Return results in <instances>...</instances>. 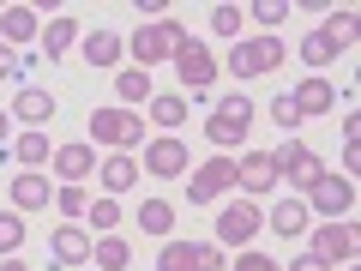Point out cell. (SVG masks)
<instances>
[{
    "label": "cell",
    "mask_w": 361,
    "mask_h": 271,
    "mask_svg": "<svg viewBox=\"0 0 361 271\" xmlns=\"http://www.w3.org/2000/svg\"><path fill=\"white\" fill-rule=\"evenodd\" d=\"M187 42H193V37H187V30L175 25V18H157V25H139V30H133V37H127V49H133V61H139L145 73H151L157 61H175V54L187 49Z\"/></svg>",
    "instance_id": "1"
},
{
    "label": "cell",
    "mask_w": 361,
    "mask_h": 271,
    "mask_svg": "<svg viewBox=\"0 0 361 271\" xmlns=\"http://www.w3.org/2000/svg\"><path fill=\"white\" fill-rule=\"evenodd\" d=\"M283 37H271V30H265V37H247V42H235V49H229V73L235 78H265V73H277V66H283Z\"/></svg>",
    "instance_id": "2"
},
{
    "label": "cell",
    "mask_w": 361,
    "mask_h": 271,
    "mask_svg": "<svg viewBox=\"0 0 361 271\" xmlns=\"http://www.w3.org/2000/svg\"><path fill=\"white\" fill-rule=\"evenodd\" d=\"M90 139L109 145V151H133L145 139V121L133 109H90Z\"/></svg>",
    "instance_id": "3"
},
{
    "label": "cell",
    "mask_w": 361,
    "mask_h": 271,
    "mask_svg": "<svg viewBox=\"0 0 361 271\" xmlns=\"http://www.w3.org/2000/svg\"><path fill=\"white\" fill-rule=\"evenodd\" d=\"M247 127H253V103H247V97H223V103L211 109V121H205V133H211L217 151H235V145L247 139Z\"/></svg>",
    "instance_id": "4"
},
{
    "label": "cell",
    "mask_w": 361,
    "mask_h": 271,
    "mask_svg": "<svg viewBox=\"0 0 361 271\" xmlns=\"http://www.w3.org/2000/svg\"><path fill=\"white\" fill-rule=\"evenodd\" d=\"M349 205H355V181H349V175H319L307 187V211H319L325 223L349 217Z\"/></svg>",
    "instance_id": "5"
},
{
    "label": "cell",
    "mask_w": 361,
    "mask_h": 271,
    "mask_svg": "<svg viewBox=\"0 0 361 271\" xmlns=\"http://www.w3.org/2000/svg\"><path fill=\"white\" fill-rule=\"evenodd\" d=\"M229 187H235V163H229L223 151L211 157V163H199L193 175H187V199H193V205H211V199H223Z\"/></svg>",
    "instance_id": "6"
},
{
    "label": "cell",
    "mask_w": 361,
    "mask_h": 271,
    "mask_svg": "<svg viewBox=\"0 0 361 271\" xmlns=\"http://www.w3.org/2000/svg\"><path fill=\"white\" fill-rule=\"evenodd\" d=\"M271 169H277V175H289V181H295V187H313V181L325 175L319 151H307V145H301V139L277 145V151H271Z\"/></svg>",
    "instance_id": "7"
},
{
    "label": "cell",
    "mask_w": 361,
    "mask_h": 271,
    "mask_svg": "<svg viewBox=\"0 0 361 271\" xmlns=\"http://www.w3.org/2000/svg\"><path fill=\"white\" fill-rule=\"evenodd\" d=\"M259 229H265V217H259L247 199H235V205H223V217H217V247H247Z\"/></svg>",
    "instance_id": "8"
},
{
    "label": "cell",
    "mask_w": 361,
    "mask_h": 271,
    "mask_svg": "<svg viewBox=\"0 0 361 271\" xmlns=\"http://www.w3.org/2000/svg\"><path fill=\"white\" fill-rule=\"evenodd\" d=\"M175 73H180V85H187V90L199 97V90H205L211 78H217V54H211L205 42H187V49L175 54Z\"/></svg>",
    "instance_id": "9"
},
{
    "label": "cell",
    "mask_w": 361,
    "mask_h": 271,
    "mask_svg": "<svg viewBox=\"0 0 361 271\" xmlns=\"http://www.w3.org/2000/svg\"><path fill=\"white\" fill-rule=\"evenodd\" d=\"M313 253H319L325 265H349V259H355V229H349L343 217H337V223H319V235H313Z\"/></svg>",
    "instance_id": "10"
},
{
    "label": "cell",
    "mask_w": 361,
    "mask_h": 271,
    "mask_svg": "<svg viewBox=\"0 0 361 271\" xmlns=\"http://www.w3.org/2000/svg\"><path fill=\"white\" fill-rule=\"evenodd\" d=\"M289 103H295L301 121H307V115H331V109H337V90H331V78H301V85L289 90Z\"/></svg>",
    "instance_id": "11"
},
{
    "label": "cell",
    "mask_w": 361,
    "mask_h": 271,
    "mask_svg": "<svg viewBox=\"0 0 361 271\" xmlns=\"http://www.w3.org/2000/svg\"><path fill=\"white\" fill-rule=\"evenodd\" d=\"M235 187H247V193H271V187H277V169H271V151H247L241 163H235Z\"/></svg>",
    "instance_id": "12"
},
{
    "label": "cell",
    "mask_w": 361,
    "mask_h": 271,
    "mask_svg": "<svg viewBox=\"0 0 361 271\" xmlns=\"http://www.w3.org/2000/svg\"><path fill=\"white\" fill-rule=\"evenodd\" d=\"M187 163H193V157H187L180 139H151L145 145V169H151V175H187Z\"/></svg>",
    "instance_id": "13"
},
{
    "label": "cell",
    "mask_w": 361,
    "mask_h": 271,
    "mask_svg": "<svg viewBox=\"0 0 361 271\" xmlns=\"http://www.w3.org/2000/svg\"><path fill=\"white\" fill-rule=\"evenodd\" d=\"M49 253L61 259V265H85V259H90V235L78 229V223H61L54 241H49Z\"/></svg>",
    "instance_id": "14"
},
{
    "label": "cell",
    "mask_w": 361,
    "mask_h": 271,
    "mask_svg": "<svg viewBox=\"0 0 361 271\" xmlns=\"http://www.w3.org/2000/svg\"><path fill=\"white\" fill-rule=\"evenodd\" d=\"M30 37H42L37 13H30V6H6V13H0V42L18 49V42H30Z\"/></svg>",
    "instance_id": "15"
},
{
    "label": "cell",
    "mask_w": 361,
    "mask_h": 271,
    "mask_svg": "<svg viewBox=\"0 0 361 271\" xmlns=\"http://www.w3.org/2000/svg\"><path fill=\"white\" fill-rule=\"evenodd\" d=\"M139 175H145V169L133 163L127 151H115V157H109L103 169H97V181H103V193H109V199H115V193H127V187H133V181H139Z\"/></svg>",
    "instance_id": "16"
},
{
    "label": "cell",
    "mask_w": 361,
    "mask_h": 271,
    "mask_svg": "<svg viewBox=\"0 0 361 271\" xmlns=\"http://www.w3.org/2000/svg\"><path fill=\"white\" fill-rule=\"evenodd\" d=\"M13 115L30 121V127H49V121H54V97L37 90V85H25V90H18V103H13Z\"/></svg>",
    "instance_id": "17"
},
{
    "label": "cell",
    "mask_w": 361,
    "mask_h": 271,
    "mask_svg": "<svg viewBox=\"0 0 361 271\" xmlns=\"http://www.w3.org/2000/svg\"><path fill=\"white\" fill-rule=\"evenodd\" d=\"M54 175H66V181L97 175V151H90V145H61V151H54Z\"/></svg>",
    "instance_id": "18"
},
{
    "label": "cell",
    "mask_w": 361,
    "mask_h": 271,
    "mask_svg": "<svg viewBox=\"0 0 361 271\" xmlns=\"http://www.w3.org/2000/svg\"><path fill=\"white\" fill-rule=\"evenodd\" d=\"M121 49H127V42H121L115 30H85V61L90 66H115Z\"/></svg>",
    "instance_id": "19"
},
{
    "label": "cell",
    "mask_w": 361,
    "mask_h": 271,
    "mask_svg": "<svg viewBox=\"0 0 361 271\" xmlns=\"http://www.w3.org/2000/svg\"><path fill=\"white\" fill-rule=\"evenodd\" d=\"M307 217H313V211H307V205H301V199H283V205L271 211V217H265V223H271V229H277V235H283V241H295V235H301V229H307Z\"/></svg>",
    "instance_id": "20"
},
{
    "label": "cell",
    "mask_w": 361,
    "mask_h": 271,
    "mask_svg": "<svg viewBox=\"0 0 361 271\" xmlns=\"http://www.w3.org/2000/svg\"><path fill=\"white\" fill-rule=\"evenodd\" d=\"M13 157H18V163H25V169H42V163H49V133H42V127H30V133H18V139H13Z\"/></svg>",
    "instance_id": "21"
},
{
    "label": "cell",
    "mask_w": 361,
    "mask_h": 271,
    "mask_svg": "<svg viewBox=\"0 0 361 271\" xmlns=\"http://www.w3.org/2000/svg\"><path fill=\"white\" fill-rule=\"evenodd\" d=\"M49 199H54V193H49V181H42V175H18V181H13V205H18V211H42Z\"/></svg>",
    "instance_id": "22"
},
{
    "label": "cell",
    "mask_w": 361,
    "mask_h": 271,
    "mask_svg": "<svg viewBox=\"0 0 361 271\" xmlns=\"http://www.w3.org/2000/svg\"><path fill=\"white\" fill-rule=\"evenodd\" d=\"M133 223H139L145 235H169V229H175V205H169V199H145Z\"/></svg>",
    "instance_id": "23"
},
{
    "label": "cell",
    "mask_w": 361,
    "mask_h": 271,
    "mask_svg": "<svg viewBox=\"0 0 361 271\" xmlns=\"http://www.w3.org/2000/svg\"><path fill=\"white\" fill-rule=\"evenodd\" d=\"M115 90H121V109L145 103V97H151V78H145V66H127V73H115Z\"/></svg>",
    "instance_id": "24"
},
{
    "label": "cell",
    "mask_w": 361,
    "mask_h": 271,
    "mask_svg": "<svg viewBox=\"0 0 361 271\" xmlns=\"http://www.w3.org/2000/svg\"><path fill=\"white\" fill-rule=\"evenodd\" d=\"M301 61L319 73V66H331V61H337V42L325 37V30H313V37H301Z\"/></svg>",
    "instance_id": "25"
},
{
    "label": "cell",
    "mask_w": 361,
    "mask_h": 271,
    "mask_svg": "<svg viewBox=\"0 0 361 271\" xmlns=\"http://www.w3.org/2000/svg\"><path fill=\"white\" fill-rule=\"evenodd\" d=\"M90 253H97V271H121V265L133 259V247L121 241V235H103V241L90 247Z\"/></svg>",
    "instance_id": "26"
},
{
    "label": "cell",
    "mask_w": 361,
    "mask_h": 271,
    "mask_svg": "<svg viewBox=\"0 0 361 271\" xmlns=\"http://www.w3.org/2000/svg\"><path fill=\"white\" fill-rule=\"evenodd\" d=\"M73 37H78V25H73V18H54V25L42 30V49H49V61H61V54L73 49Z\"/></svg>",
    "instance_id": "27"
},
{
    "label": "cell",
    "mask_w": 361,
    "mask_h": 271,
    "mask_svg": "<svg viewBox=\"0 0 361 271\" xmlns=\"http://www.w3.org/2000/svg\"><path fill=\"white\" fill-rule=\"evenodd\" d=\"M319 30H325V37H331V42H337V54H343L349 42H355V6H343V13H331V18H325Z\"/></svg>",
    "instance_id": "28"
},
{
    "label": "cell",
    "mask_w": 361,
    "mask_h": 271,
    "mask_svg": "<svg viewBox=\"0 0 361 271\" xmlns=\"http://www.w3.org/2000/svg\"><path fill=\"white\" fill-rule=\"evenodd\" d=\"M151 121L157 127H180L187 121V97H151Z\"/></svg>",
    "instance_id": "29"
},
{
    "label": "cell",
    "mask_w": 361,
    "mask_h": 271,
    "mask_svg": "<svg viewBox=\"0 0 361 271\" xmlns=\"http://www.w3.org/2000/svg\"><path fill=\"white\" fill-rule=\"evenodd\" d=\"M54 211H61V217H85V211H90V193L78 187V181H66L61 193H54Z\"/></svg>",
    "instance_id": "30"
},
{
    "label": "cell",
    "mask_w": 361,
    "mask_h": 271,
    "mask_svg": "<svg viewBox=\"0 0 361 271\" xmlns=\"http://www.w3.org/2000/svg\"><path fill=\"white\" fill-rule=\"evenodd\" d=\"M157 271H193V241H163Z\"/></svg>",
    "instance_id": "31"
},
{
    "label": "cell",
    "mask_w": 361,
    "mask_h": 271,
    "mask_svg": "<svg viewBox=\"0 0 361 271\" xmlns=\"http://www.w3.org/2000/svg\"><path fill=\"white\" fill-rule=\"evenodd\" d=\"M18 247H25V217L0 211V253H18Z\"/></svg>",
    "instance_id": "32"
},
{
    "label": "cell",
    "mask_w": 361,
    "mask_h": 271,
    "mask_svg": "<svg viewBox=\"0 0 361 271\" xmlns=\"http://www.w3.org/2000/svg\"><path fill=\"white\" fill-rule=\"evenodd\" d=\"M211 30H217V37H241V6H229V0L211 6Z\"/></svg>",
    "instance_id": "33"
},
{
    "label": "cell",
    "mask_w": 361,
    "mask_h": 271,
    "mask_svg": "<svg viewBox=\"0 0 361 271\" xmlns=\"http://www.w3.org/2000/svg\"><path fill=\"white\" fill-rule=\"evenodd\" d=\"M85 217H90V223H97V229H115V223H121V205H115V199H109V193H103V199H97V205H90V211H85Z\"/></svg>",
    "instance_id": "34"
},
{
    "label": "cell",
    "mask_w": 361,
    "mask_h": 271,
    "mask_svg": "<svg viewBox=\"0 0 361 271\" xmlns=\"http://www.w3.org/2000/svg\"><path fill=\"white\" fill-rule=\"evenodd\" d=\"M193 271H223V247L217 241H199L193 247Z\"/></svg>",
    "instance_id": "35"
},
{
    "label": "cell",
    "mask_w": 361,
    "mask_h": 271,
    "mask_svg": "<svg viewBox=\"0 0 361 271\" xmlns=\"http://www.w3.org/2000/svg\"><path fill=\"white\" fill-rule=\"evenodd\" d=\"M253 18H259V25H283V18H289V6H283V0H259V6H253Z\"/></svg>",
    "instance_id": "36"
},
{
    "label": "cell",
    "mask_w": 361,
    "mask_h": 271,
    "mask_svg": "<svg viewBox=\"0 0 361 271\" xmlns=\"http://www.w3.org/2000/svg\"><path fill=\"white\" fill-rule=\"evenodd\" d=\"M235 271H283L277 259H265V253H247L241 247V259H235Z\"/></svg>",
    "instance_id": "37"
},
{
    "label": "cell",
    "mask_w": 361,
    "mask_h": 271,
    "mask_svg": "<svg viewBox=\"0 0 361 271\" xmlns=\"http://www.w3.org/2000/svg\"><path fill=\"white\" fill-rule=\"evenodd\" d=\"M271 121H277V127H301V115H295V103H289V97H277V103H271Z\"/></svg>",
    "instance_id": "38"
},
{
    "label": "cell",
    "mask_w": 361,
    "mask_h": 271,
    "mask_svg": "<svg viewBox=\"0 0 361 271\" xmlns=\"http://www.w3.org/2000/svg\"><path fill=\"white\" fill-rule=\"evenodd\" d=\"M0 78H25V61H18L6 42H0Z\"/></svg>",
    "instance_id": "39"
},
{
    "label": "cell",
    "mask_w": 361,
    "mask_h": 271,
    "mask_svg": "<svg viewBox=\"0 0 361 271\" xmlns=\"http://www.w3.org/2000/svg\"><path fill=\"white\" fill-rule=\"evenodd\" d=\"M355 169H361V139H349L343 145V175H355Z\"/></svg>",
    "instance_id": "40"
},
{
    "label": "cell",
    "mask_w": 361,
    "mask_h": 271,
    "mask_svg": "<svg viewBox=\"0 0 361 271\" xmlns=\"http://www.w3.org/2000/svg\"><path fill=\"white\" fill-rule=\"evenodd\" d=\"M289 271H331V265H325L319 253H301V259H295V265H289Z\"/></svg>",
    "instance_id": "41"
},
{
    "label": "cell",
    "mask_w": 361,
    "mask_h": 271,
    "mask_svg": "<svg viewBox=\"0 0 361 271\" xmlns=\"http://www.w3.org/2000/svg\"><path fill=\"white\" fill-rule=\"evenodd\" d=\"M0 271H30V265H25L18 253H6V259H0Z\"/></svg>",
    "instance_id": "42"
},
{
    "label": "cell",
    "mask_w": 361,
    "mask_h": 271,
    "mask_svg": "<svg viewBox=\"0 0 361 271\" xmlns=\"http://www.w3.org/2000/svg\"><path fill=\"white\" fill-rule=\"evenodd\" d=\"M0 151H6V115H0Z\"/></svg>",
    "instance_id": "43"
}]
</instances>
